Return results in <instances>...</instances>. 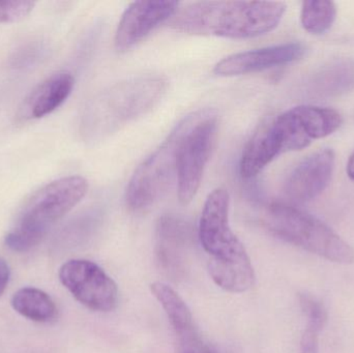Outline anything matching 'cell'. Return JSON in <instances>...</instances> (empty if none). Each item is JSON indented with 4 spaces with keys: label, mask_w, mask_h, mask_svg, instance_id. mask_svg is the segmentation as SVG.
Listing matches in <instances>:
<instances>
[{
    "label": "cell",
    "mask_w": 354,
    "mask_h": 353,
    "mask_svg": "<svg viewBox=\"0 0 354 353\" xmlns=\"http://www.w3.org/2000/svg\"><path fill=\"white\" fill-rule=\"evenodd\" d=\"M285 12L280 1H198L178 8L171 25L189 35L251 39L274 30Z\"/></svg>",
    "instance_id": "obj_1"
},
{
    "label": "cell",
    "mask_w": 354,
    "mask_h": 353,
    "mask_svg": "<svg viewBox=\"0 0 354 353\" xmlns=\"http://www.w3.org/2000/svg\"><path fill=\"white\" fill-rule=\"evenodd\" d=\"M168 87L165 77L141 75L116 83L89 103L84 115V134L93 141L108 138L153 110Z\"/></svg>",
    "instance_id": "obj_2"
},
{
    "label": "cell",
    "mask_w": 354,
    "mask_h": 353,
    "mask_svg": "<svg viewBox=\"0 0 354 353\" xmlns=\"http://www.w3.org/2000/svg\"><path fill=\"white\" fill-rule=\"evenodd\" d=\"M87 190L88 182L78 175L59 178L39 189L27 201L16 225L6 234V247L18 253L35 248L52 226L84 198Z\"/></svg>",
    "instance_id": "obj_3"
},
{
    "label": "cell",
    "mask_w": 354,
    "mask_h": 353,
    "mask_svg": "<svg viewBox=\"0 0 354 353\" xmlns=\"http://www.w3.org/2000/svg\"><path fill=\"white\" fill-rule=\"evenodd\" d=\"M262 222L277 238L340 265L354 263V250L320 220L293 205L274 202L264 209Z\"/></svg>",
    "instance_id": "obj_4"
},
{
    "label": "cell",
    "mask_w": 354,
    "mask_h": 353,
    "mask_svg": "<svg viewBox=\"0 0 354 353\" xmlns=\"http://www.w3.org/2000/svg\"><path fill=\"white\" fill-rule=\"evenodd\" d=\"M196 114L197 111L180 120L163 143L137 168L127 187V205L131 211L149 209L169 190L177 175L181 142Z\"/></svg>",
    "instance_id": "obj_5"
},
{
    "label": "cell",
    "mask_w": 354,
    "mask_h": 353,
    "mask_svg": "<svg viewBox=\"0 0 354 353\" xmlns=\"http://www.w3.org/2000/svg\"><path fill=\"white\" fill-rule=\"evenodd\" d=\"M218 135V116L214 110H199L183 137L177 162V193L187 205L201 186L204 170L209 161Z\"/></svg>",
    "instance_id": "obj_6"
},
{
    "label": "cell",
    "mask_w": 354,
    "mask_h": 353,
    "mask_svg": "<svg viewBox=\"0 0 354 353\" xmlns=\"http://www.w3.org/2000/svg\"><path fill=\"white\" fill-rule=\"evenodd\" d=\"M230 197L225 189L212 191L204 203L198 236L210 261H230L247 256L243 242L229 224Z\"/></svg>",
    "instance_id": "obj_7"
},
{
    "label": "cell",
    "mask_w": 354,
    "mask_h": 353,
    "mask_svg": "<svg viewBox=\"0 0 354 353\" xmlns=\"http://www.w3.org/2000/svg\"><path fill=\"white\" fill-rule=\"evenodd\" d=\"M59 280L76 300L89 310L107 313L118 307V285L93 261L68 260L60 267Z\"/></svg>",
    "instance_id": "obj_8"
},
{
    "label": "cell",
    "mask_w": 354,
    "mask_h": 353,
    "mask_svg": "<svg viewBox=\"0 0 354 353\" xmlns=\"http://www.w3.org/2000/svg\"><path fill=\"white\" fill-rule=\"evenodd\" d=\"M179 8L177 1L133 2L122 15L114 37L118 52H126L145 39L156 27L174 17Z\"/></svg>",
    "instance_id": "obj_9"
},
{
    "label": "cell",
    "mask_w": 354,
    "mask_h": 353,
    "mask_svg": "<svg viewBox=\"0 0 354 353\" xmlns=\"http://www.w3.org/2000/svg\"><path fill=\"white\" fill-rule=\"evenodd\" d=\"M305 53L306 47L301 43L282 44L239 52L220 60L214 66V73L218 76L233 77L261 72L297 61Z\"/></svg>",
    "instance_id": "obj_10"
},
{
    "label": "cell",
    "mask_w": 354,
    "mask_h": 353,
    "mask_svg": "<svg viewBox=\"0 0 354 353\" xmlns=\"http://www.w3.org/2000/svg\"><path fill=\"white\" fill-rule=\"evenodd\" d=\"M335 168L332 149H322L306 158L291 172L284 192L293 203H305L319 196L330 184Z\"/></svg>",
    "instance_id": "obj_11"
},
{
    "label": "cell",
    "mask_w": 354,
    "mask_h": 353,
    "mask_svg": "<svg viewBox=\"0 0 354 353\" xmlns=\"http://www.w3.org/2000/svg\"><path fill=\"white\" fill-rule=\"evenodd\" d=\"M156 232L160 269L171 279H178L185 269V252L191 238L189 224L176 216L165 215L158 221Z\"/></svg>",
    "instance_id": "obj_12"
},
{
    "label": "cell",
    "mask_w": 354,
    "mask_h": 353,
    "mask_svg": "<svg viewBox=\"0 0 354 353\" xmlns=\"http://www.w3.org/2000/svg\"><path fill=\"white\" fill-rule=\"evenodd\" d=\"M74 86L75 78L71 73L51 75L25 99L21 108V117L37 120L49 115L68 99Z\"/></svg>",
    "instance_id": "obj_13"
},
{
    "label": "cell",
    "mask_w": 354,
    "mask_h": 353,
    "mask_svg": "<svg viewBox=\"0 0 354 353\" xmlns=\"http://www.w3.org/2000/svg\"><path fill=\"white\" fill-rule=\"evenodd\" d=\"M310 95L318 99L340 97L354 89V59L339 58L324 64L310 78Z\"/></svg>",
    "instance_id": "obj_14"
},
{
    "label": "cell",
    "mask_w": 354,
    "mask_h": 353,
    "mask_svg": "<svg viewBox=\"0 0 354 353\" xmlns=\"http://www.w3.org/2000/svg\"><path fill=\"white\" fill-rule=\"evenodd\" d=\"M208 271L218 287L231 294H243L255 283L249 255L231 261L208 260Z\"/></svg>",
    "instance_id": "obj_15"
},
{
    "label": "cell",
    "mask_w": 354,
    "mask_h": 353,
    "mask_svg": "<svg viewBox=\"0 0 354 353\" xmlns=\"http://www.w3.org/2000/svg\"><path fill=\"white\" fill-rule=\"evenodd\" d=\"M151 290L165 311L178 339L197 332L191 310L171 286L163 282H155L151 284Z\"/></svg>",
    "instance_id": "obj_16"
},
{
    "label": "cell",
    "mask_w": 354,
    "mask_h": 353,
    "mask_svg": "<svg viewBox=\"0 0 354 353\" xmlns=\"http://www.w3.org/2000/svg\"><path fill=\"white\" fill-rule=\"evenodd\" d=\"M12 307L21 316L35 323H49L57 317V307L51 296L37 288L18 290L12 296Z\"/></svg>",
    "instance_id": "obj_17"
},
{
    "label": "cell",
    "mask_w": 354,
    "mask_h": 353,
    "mask_svg": "<svg viewBox=\"0 0 354 353\" xmlns=\"http://www.w3.org/2000/svg\"><path fill=\"white\" fill-rule=\"evenodd\" d=\"M336 16V4L333 1H305L301 8V25L312 35H322L334 24Z\"/></svg>",
    "instance_id": "obj_18"
},
{
    "label": "cell",
    "mask_w": 354,
    "mask_h": 353,
    "mask_svg": "<svg viewBox=\"0 0 354 353\" xmlns=\"http://www.w3.org/2000/svg\"><path fill=\"white\" fill-rule=\"evenodd\" d=\"M299 305L307 318V327L322 332L328 321V312L322 303L309 294L299 296Z\"/></svg>",
    "instance_id": "obj_19"
},
{
    "label": "cell",
    "mask_w": 354,
    "mask_h": 353,
    "mask_svg": "<svg viewBox=\"0 0 354 353\" xmlns=\"http://www.w3.org/2000/svg\"><path fill=\"white\" fill-rule=\"evenodd\" d=\"M32 1H0V24L18 22L26 18L35 8Z\"/></svg>",
    "instance_id": "obj_20"
},
{
    "label": "cell",
    "mask_w": 354,
    "mask_h": 353,
    "mask_svg": "<svg viewBox=\"0 0 354 353\" xmlns=\"http://www.w3.org/2000/svg\"><path fill=\"white\" fill-rule=\"evenodd\" d=\"M180 353H214L207 344L204 343L198 332L179 339Z\"/></svg>",
    "instance_id": "obj_21"
},
{
    "label": "cell",
    "mask_w": 354,
    "mask_h": 353,
    "mask_svg": "<svg viewBox=\"0 0 354 353\" xmlns=\"http://www.w3.org/2000/svg\"><path fill=\"white\" fill-rule=\"evenodd\" d=\"M10 269L6 261L0 257V296L6 292L10 282Z\"/></svg>",
    "instance_id": "obj_22"
},
{
    "label": "cell",
    "mask_w": 354,
    "mask_h": 353,
    "mask_svg": "<svg viewBox=\"0 0 354 353\" xmlns=\"http://www.w3.org/2000/svg\"><path fill=\"white\" fill-rule=\"evenodd\" d=\"M319 344L317 340L312 338H306L301 341V352L299 353H318Z\"/></svg>",
    "instance_id": "obj_23"
},
{
    "label": "cell",
    "mask_w": 354,
    "mask_h": 353,
    "mask_svg": "<svg viewBox=\"0 0 354 353\" xmlns=\"http://www.w3.org/2000/svg\"><path fill=\"white\" fill-rule=\"evenodd\" d=\"M347 175L351 180H354V153L349 158L348 163L346 167Z\"/></svg>",
    "instance_id": "obj_24"
}]
</instances>
